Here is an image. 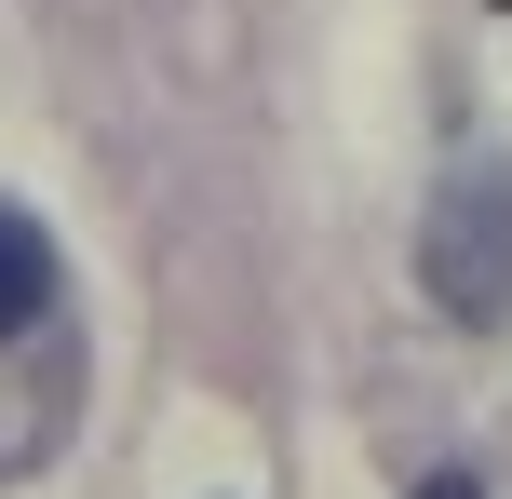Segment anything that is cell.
<instances>
[{
    "label": "cell",
    "instance_id": "1",
    "mask_svg": "<svg viewBox=\"0 0 512 499\" xmlns=\"http://www.w3.org/2000/svg\"><path fill=\"white\" fill-rule=\"evenodd\" d=\"M418 284H432L445 324H512V162L459 149L418 216Z\"/></svg>",
    "mask_w": 512,
    "mask_h": 499
},
{
    "label": "cell",
    "instance_id": "2",
    "mask_svg": "<svg viewBox=\"0 0 512 499\" xmlns=\"http://www.w3.org/2000/svg\"><path fill=\"white\" fill-rule=\"evenodd\" d=\"M41 311H54V243L27 230L14 203H0V351H14V338H27Z\"/></svg>",
    "mask_w": 512,
    "mask_h": 499
},
{
    "label": "cell",
    "instance_id": "3",
    "mask_svg": "<svg viewBox=\"0 0 512 499\" xmlns=\"http://www.w3.org/2000/svg\"><path fill=\"white\" fill-rule=\"evenodd\" d=\"M418 499H486V486H472V473H432V486H418Z\"/></svg>",
    "mask_w": 512,
    "mask_h": 499
}]
</instances>
